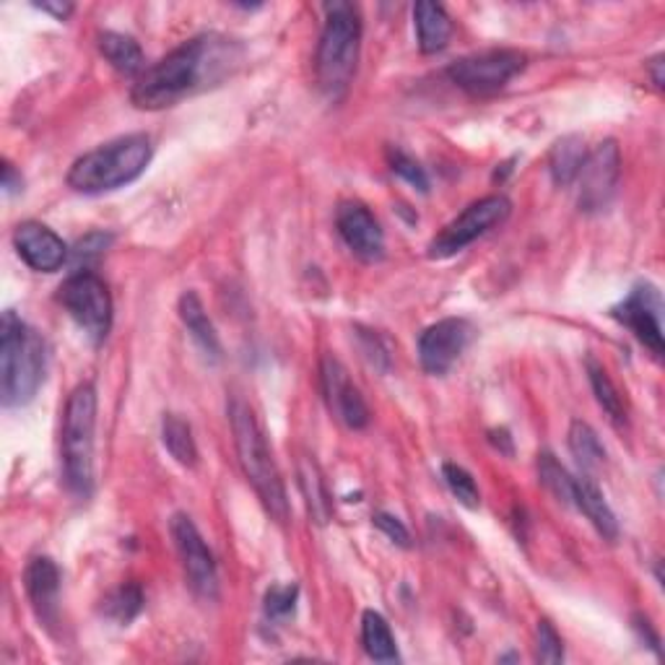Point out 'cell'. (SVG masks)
<instances>
[{"label":"cell","mask_w":665,"mask_h":665,"mask_svg":"<svg viewBox=\"0 0 665 665\" xmlns=\"http://www.w3.org/2000/svg\"><path fill=\"white\" fill-rule=\"evenodd\" d=\"M538 478L562 505H574V478L551 453L538 455Z\"/></svg>","instance_id":"obj_29"},{"label":"cell","mask_w":665,"mask_h":665,"mask_svg":"<svg viewBox=\"0 0 665 665\" xmlns=\"http://www.w3.org/2000/svg\"><path fill=\"white\" fill-rule=\"evenodd\" d=\"M94 429L96 391L92 383H84L69 395L60 432L65 487L81 499H89L94 491Z\"/></svg>","instance_id":"obj_6"},{"label":"cell","mask_w":665,"mask_h":665,"mask_svg":"<svg viewBox=\"0 0 665 665\" xmlns=\"http://www.w3.org/2000/svg\"><path fill=\"white\" fill-rule=\"evenodd\" d=\"M13 248L37 273H55L69 260V248H65L63 239L40 221L19 224L13 231Z\"/></svg>","instance_id":"obj_16"},{"label":"cell","mask_w":665,"mask_h":665,"mask_svg":"<svg viewBox=\"0 0 665 665\" xmlns=\"http://www.w3.org/2000/svg\"><path fill=\"white\" fill-rule=\"evenodd\" d=\"M231 60V42L196 37L146 69L133 84L131 100L138 110H164L211 81Z\"/></svg>","instance_id":"obj_1"},{"label":"cell","mask_w":665,"mask_h":665,"mask_svg":"<svg viewBox=\"0 0 665 665\" xmlns=\"http://www.w3.org/2000/svg\"><path fill=\"white\" fill-rule=\"evenodd\" d=\"M58 299L94 346H100L107 339L112 328V297L107 283L100 276L92 271L73 273L60 287Z\"/></svg>","instance_id":"obj_7"},{"label":"cell","mask_w":665,"mask_h":665,"mask_svg":"<svg viewBox=\"0 0 665 665\" xmlns=\"http://www.w3.org/2000/svg\"><path fill=\"white\" fill-rule=\"evenodd\" d=\"M297 476H299V487H302L304 505H308L312 522L325 526V522L331 520L333 510H331V499H328L325 478H323V474H320V466L310 458V455H302V458H299Z\"/></svg>","instance_id":"obj_21"},{"label":"cell","mask_w":665,"mask_h":665,"mask_svg":"<svg viewBox=\"0 0 665 665\" xmlns=\"http://www.w3.org/2000/svg\"><path fill=\"white\" fill-rule=\"evenodd\" d=\"M570 450L578 460V466L585 470V474H595L598 468H603L606 463V447H603L601 437L595 435V429L585 422H572L570 427Z\"/></svg>","instance_id":"obj_26"},{"label":"cell","mask_w":665,"mask_h":665,"mask_svg":"<svg viewBox=\"0 0 665 665\" xmlns=\"http://www.w3.org/2000/svg\"><path fill=\"white\" fill-rule=\"evenodd\" d=\"M443 478H445L447 489L453 491V497L458 499L463 507H468V510H476V507L481 505V495H478L476 478L470 476L466 468L455 466V463H445Z\"/></svg>","instance_id":"obj_30"},{"label":"cell","mask_w":665,"mask_h":665,"mask_svg":"<svg viewBox=\"0 0 665 665\" xmlns=\"http://www.w3.org/2000/svg\"><path fill=\"white\" fill-rule=\"evenodd\" d=\"M229 422L231 435H235V447L239 466H242L245 476L256 489L260 502L268 510V515L276 522L289 520V499L287 489H283L281 474L276 468V460L271 455V447L266 443L263 429H260L256 414L245 401L235 398L229 406Z\"/></svg>","instance_id":"obj_4"},{"label":"cell","mask_w":665,"mask_h":665,"mask_svg":"<svg viewBox=\"0 0 665 665\" xmlns=\"http://www.w3.org/2000/svg\"><path fill=\"white\" fill-rule=\"evenodd\" d=\"M574 507L593 522V528L601 533L606 541H616L619 538V520L614 510H611L606 499H603L601 489L590 481V476L574 478Z\"/></svg>","instance_id":"obj_19"},{"label":"cell","mask_w":665,"mask_h":665,"mask_svg":"<svg viewBox=\"0 0 665 665\" xmlns=\"http://www.w3.org/2000/svg\"><path fill=\"white\" fill-rule=\"evenodd\" d=\"M144 611V590L138 582H125L102 601V614L117 624H131Z\"/></svg>","instance_id":"obj_27"},{"label":"cell","mask_w":665,"mask_h":665,"mask_svg":"<svg viewBox=\"0 0 665 665\" xmlns=\"http://www.w3.org/2000/svg\"><path fill=\"white\" fill-rule=\"evenodd\" d=\"M179 320H183L185 328H188L193 341L198 343L200 349H204L206 356H211L214 362H219L221 359V343H219V333H216V328L211 320L206 315L204 302H200L196 291H185L183 297H179Z\"/></svg>","instance_id":"obj_20"},{"label":"cell","mask_w":665,"mask_h":665,"mask_svg":"<svg viewBox=\"0 0 665 665\" xmlns=\"http://www.w3.org/2000/svg\"><path fill=\"white\" fill-rule=\"evenodd\" d=\"M335 227L346 248L354 252L359 260L364 263H377L385 256V235L375 214L367 206L354 204H341L339 214H335Z\"/></svg>","instance_id":"obj_14"},{"label":"cell","mask_w":665,"mask_h":665,"mask_svg":"<svg viewBox=\"0 0 665 665\" xmlns=\"http://www.w3.org/2000/svg\"><path fill=\"white\" fill-rule=\"evenodd\" d=\"M588 377H590V385H593L598 406L606 411L609 418L616 424V427H622V424L626 422V411H624L622 395H619L616 385L611 383L609 372L603 370V364H598L593 356L588 359Z\"/></svg>","instance_id":"obj_28"},{"label":"cell","mask_w":665,"mask_h":665,"mask_svg":"<svg viewBox=\"0 0 665 665\" xmlns=\"http://www.w3.org/2000/svg\"><path fill=\"white\" fill-rule=\"evenodd\" d=\"M536 657L541 663H562L564 661V642L559 637V632L551 626V622H538L536 630Z\"/></svg>","instance_id":"obj_32"},{"label":"cell","mask_w":665,"mask_h":665,"mask_svg":"<svg viewBox=\"0 0 665 665\" xmlns=\"http://www.w3.org/2000/svg\"><path fill=\"white\" fill-rule=\"evenodd\" d=\"M110 239L112 237L100 235V231H94V235H89V237L81 239V242L76 245V252H73V256H76L79 263H81V260H86V258L102 256L104 248H107V245H110Z\"/></svg>","instance_id":"obj_36"},{"label":"cell","mask_w":665,"mask_h":665,"mask_svg":"<svg viewBox=\"0 0 665 665\" xmlns=\"http://www.w3.org/2000/svg\"><path fill=\"white\" fill-rule=\"evenodd\" d=\"M359 48H362V21L356 6L325 3V27L315 55L318 86L328 100L339 102L354 81Z\"/></svg>","instance_id":"obj_5"},{"label":"cell","mask_w":665,"mask_h":665,"mask_svg":"<svg viewBox=\"0 0 665 665\" xmlns=\"http://www.w3.org/2000/svg\"><path fill=\"white\" fill-rule=\"evenodd\" d=\"M359 341H362V349L367 359L372 362V367L377 370H387V364H391V354H387V349L383 346V341L377 339L372 331H359Z\"/></svg>","instance_id":"obj_35"},{"label":"cell","mask_w":665,"mask_h":665,"mask_svg":"<svg viewBox=\"0 0 665 665\" xmlns=\"http://www.w3.org/2000/svg\"><path fill=\"white\" fill-rule=\"evenodd\" d=\"M510 211H512V204L505 196H489L476 200V204H470L458 219H453L435 239H432L427 256L432 260H445L458 256L463 248H468V245L476 242L478 237H484L491 229L502 227Z\"/></svg>","instance_id":"obj_9"},{"label":"cell","mask_w":665,"mask_h":665,"mask_svg":"<svg viewBox=\"0 0 665 665\" xmlns=\"http://www.w3.org/2000/svg\"><path fill=\"white\" fill-rule=\"evenodd\" d=\"M320 380L328 406L349 429H364L370 424V408L359 387L351 383L349 370L335 356H325L320 364Z\"/></svg>","instance_id":"obj_15"},{"label":"cell","mask_w":665,"mask_h":665,"mask_svg":"<svg viewBox=\"0 0 665 665\" xmlns=\"http://www.w3.org/2000/svg\"><path fill=\"white\" fill-rule=\"evenodd\" d=\"M474 325L463 318H445L429 325L418 339V359L429 375H445L474 341Z\"/></svg>","instance_id":"obj_13"},{"label":"cell","mask_w":665,"mask_h":665,"mask_svg":"<svg viewBox=\"0 0 665 665\" xmlns=\"http://www.w3.org/2000/svg\"><path fill=\"white\" fill-rule=\"evenodd\" d=\"M611 315L624 328H630L634 339L653 351V356H663V299L655 287L650 283L634 287L630 297L611 310Z\"/></svg>","instance_id":"obj_12"},{"label":"cell","mask_w":665,"mask_h":665,"mask_svg":"<svg viewBox=\"0 0 665 665\" xmlns=\"http://www.w3.org/2000/svg\"><path fill=\"white\" fill-rule=\"evenodd\" d=\"M162 443L167 447V453L175 458L179 466L196 468L198 463V447L196 437H193L190 424L177 414H167L162 422Z\"/></svg>","instance_id":"obj_25"},{"label":"cell","mask_w":665,"mask_h":665,"mask_svg":"<svg viewBox=\"0 0 665 665\" xmlns=\"http://www.w3.org/2000/svg\"><path fill=\"white\" fill-rule=\"evenodd\" d=\"M154 146L144 133H133L117 141H110L94 152L73 162L69 172V185L84 196H102L117 188H125L133 179L144 175L152 164Z\"/></svg>","instance_id":"obj_3"},{"label":"cell","mask_w":665,"mask_h":665,"mask_svg":"<svg viewBox=\"0 0 665 665\" xmlns=\"http://www.w3.org/2000/svg\"><path fill=\"white\" fill-rule=\"evenodd\" d=\"M387 159H391V169L395 172V175H398L401 179H406L411 188H416L422 193L429 190L427 172H424V167L416 159H411L408 154L401 152V148H391Z\"/></svg>","instance_id":"obj_33"},{"label":"cell","mask_w":665,"mask_h":665,"mask_svg":"<svg viewBox=\"0 0 665 665\" xmlns=\"http://www.w3.org/2000/svg\"><path fill=\"white\" fill-rule=\"evenodd\" d=\"M634 622H637V624H634V626H637V630L642 632V640L647 637L650 647H653L655 653H657V650H661V647H657V642H661V640H657V634H655L653 630H650V622H647V619H640V616H637V619H634Z\"/></svg>","instance_id":"obj_39"},{"label":"cell","mask_w":665,"mask_h":665,"mask_svg":"<svg viewBox=\"0 0 665 665\" xmlns=\"http://www.w3.org/2000/svg\"><path fill=\"white\" fill-rule=\"evenodd\" d=\"M21 185H24V179H21V175H17V169L11 167L9 162L3 164V190L6 196H17V193L21 190Z\"/></svg>","instance_id":"obj_37"},{"label":"cell","mask_w":665,"mask_h":665,"mask_svg":"<svg viewBox=\"0 0 665 665\" xmlns=\"http://www.w3.org/2000/svg\"><path fill=\"white\" fill-rule=\"evenodd\" d=\"M34 9H40L42 13H52L58 21H65L73 13V6L71 3H37Z\"/></svg>","instance_id":"obj_38"},{"label":"cell","mask_w":665,"mask_h":665,"mask_svg":"<svg viewBox=\"0 0 665 665\" xmlns=\"http://www.w3.org/2000/svg\"><path fill=\"white\" fill-rule=\"evenodd\" d=\"M299 588L297 585H273L266 593V616L271 622H287L297 609Z\"/></svg>","instance_id":"obj_31"},{"label":"cell","mask_w":665,"mask_h":665,"mask_svg":"<svg viewBox=\"0 0 665 665\" xmlns=\"http://www.w3.org/2000/svg\"><path fill=\"white\" fill-rule=\"evenodd\" d=\"M48 346L17 312H3L0 325V395L6 408L27 406L44 383Z\"/></svg>","instance_id":"obj_2"},{"label":"cell","mask_w":665,"mask_h":665,"mask_svg":"<svg viewBox=\"0 0 665 665\" xmlns=\"http://www.w3.org/2000/svg\"><path fill=\"white\" fill-rule=\"evenodd\" d=\"M372 522L383 530V533L391 538L393 543H398V547H411V533L408 528L403 526V522L395 518V515H387V512H377L375 518H372Z\"/></svg>","instance_id":"obj_34"},{"label":"cell","mask_w":665,"mask_h":665,"mask_svg":"<svg viewBox=\"0 0 665 665\" xmlns=\"http://www.w3.org/2000/svg\"><path fill=\"white\" fill-rule=\"evenodd\" d=\"M414 27H416L418 48H422V52H427V55L443 52L447 44H450L453 21L439 3H429V0L416 3L414 6Z\"/></svg>","instance_id":"obj_18"},{"label":"cell","mask_w":665,"mask_h":665,"mask_svg":"<svg viewBox=\"0 0 665 665\" xmlns=\"http://www.w3.org/2000/svg\"><path fill=\"white\" fill-rule=\"evenodd\" d=\"M362 645L367 655L377 663H398V647L391 632V624L385 622L383 614L377 611H364L362 616Z\"/></svg>","instance_id":"obj_24"},{"label":"cell","mask_w":665,"mask_h":665,"mask_svg":"<svg viewBox=\"0 0 665 665\" xmlns=\"http://www.w3.org/2000/svg\"><path fill=\"white\" fill-rule=\"evenodd\" d=\"M585 156V141L580 136H564L551 146L549 169L559 188H567V185H572L578 179Z\"/></svg>","instance_id":"obj_23"},{"label":"cell","mask_w":665,"mask_h":665,"mask_svg":"<svg viewBox=\"0 0 665 665\" xmlns=\"http://www.w3.org/2000/svg\"><path fill=\"white\" fill-rule=\"evenodd\" d=\"M619 177H622V152H619L616 141H603L601 146H595V152L585 156L580 175L574 179L580 185V211H603L614 198Z\"/></svg>","instance_id":"obj_11"},{"label":"cell","mask_w":665,"mask_h":665,"mask_svg":"<svg viewBox=\"0 0 665 665\" xmlns=\"http://www.w3.org/2000/svg\"><path fill=\"white\" fill-rule=\"evenodd\" d=\"M172 538H175L177 554L183 559L185 567V578H188V585L193 588V593L204 601H216L219 595V572H216V559L208 549V543L200 536V530L196 528L188 515H175L172 518Z\"/></svg>","instance_id":"obj_10"},{"label":"cell","mask_w":665,"mask_h":665,"mask_svg":"<svg viewBox=\"0 0 665 665\" xmlns=\"http://www.w3.org/2000/svg\"><path fill=\"white\" fill-rule=\"evenodd\" d=\"M647 69H650V76H653V84H655V89H663V55H657V58H653L647 63Z\"/></svg>","instance_id":"obj_40"},{"label":"cell","mask_w":665,"mask_h":665,"mask_svg":"<svg viewBox=\"0 0 665 665\" xmlns=\"http://www.w3.org/2000/svg\"><path fill=\"white\" fill-rule=\"evenodd\" d=\"M24 585L29 601L37 611V619L44 626H52L58 619V595H60V570L50 557H34L24 572Z\"/></svg>","instance_id":"obj_17"},{"label":"cell","mask_w":665,"mask_h":665,"mask_svg":"<svg viewBox=\"0 0 665 665\" xmlns=\"http://www.w3.org/2000/svg\"><path fill=\"white\" fill-rule=\"evenodd\" d=\"M528 58L520 50H487L460 58L447 69V79L470 96H491L522 73Z\"/></svg>","instance_id":"obj_8"},{"label":"cell","mask_w":665,"mask_h":665,"mask_svg":"<svg viewBox=\"0 0 665 665\" xmlns=\"http://www.w3.org/2000/svg\"><path fill=\"white\" fill-rule=\"evenodd\" d=\"M100 52L110 60V65L123 76H141L144 73V50L128 34L104 32L100 34Z\"/></svg>","instance_id":"obj_22"}]
</instances>
